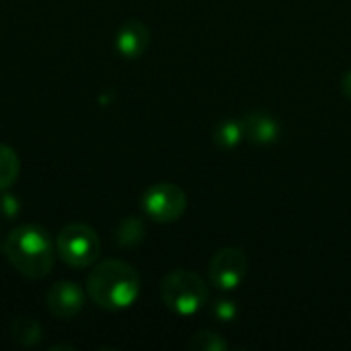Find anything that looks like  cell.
<instances>
[{"instance_id":"6da1fadb","label":"cell","mask_w":351,"mask_h":351,"mask_svg":"<svg viewBox=\"0 0 351 351\" xmlns=\"http://www.w3.org/2000/svg\"><path fill=\"white\" fill-rule=\"evenodd\" d=\"M88 298L105 311H121L136 302L140 294L138 271L119 259L99 263L86 280Z\"/></svg>"},{"instance_id":"7a4b0ae2","label":"cell","mask_w":351,"mask_h":351,"mask_svg":"<svg viewBox=\"0 0 351 351\" xmlns=\"http://www.w3.org/2000/svg\"><path fill=\"white\" fill-rule=\"evenodd\" d=\"M4 253L10 265L29 280H41L53 267V245L47 232L35 224H21L10 230Z\"/></svg>"},{"instance_id":"3957f363","label":"cell","mask_w":351,"mask_h":351,"mask_svg":"<svg viewBox=\"0 0 351 351\" xmlns=\"http://www.w3.org/2000/svg\"><path fill=\"white\" fill-rule=\"evenodd\" d=\"M160 296L169 311L181 317H189L206 304L208 286L195 271L175 269L165 276L160 284Z\"/></svg>"},{"instance_id":"277c9868","label":"cell","mask_w":351,"mask_h":351,"mask_svg":"<svg viewBox=\"0 0 351 351\" xmlns=\"http://www.w3.org/2000/svg\"><path fill=\"white\" fill-rule=\"evenodd\" d=\"M56 251L66 265L82 269V267H90L99 259L101 241L90 226L82 222H72L60 230L56 241Z\"/></svg>"},{"instance_id":"5b68a950","label":"cell","mask_w":351,"mask_h":351,"mask_svg":"<svg viewBox=\"0 0 351 351\" xmlns=\"http://www.w3.org/2000/svg\"><path fill=\"white\" fill-rule=\"evenodd\" d=\"M142 210L150 220L171 224L177 222L187 210V195L175 183H156L144 191Z\"/></svg>"},{"instance_id":"8992f818","label":"cell","mask_w":351,"mask_h":351,"mask_svg":"<svg viewBox=\"0 0 351 351\" xmlns=\"http://www.w3.org/2000/svg\"><path fill=\"white\" fill-rule=\"evenodd\" d=\"M247 269H249L247 255L237 247H224L212 257L208 274H210V282L216 288L234 290L247 278Z\"/></svg>"},{"instance_id":"52a82bcc","label":"cell","mask_w":351,"mask_h":351,"mask_svg":"<svg viewBox=\"0 0 351 351\" xmlns=\"http://www.w3.org/2000/svg\"><path fill=\"white\" fill-rule=\"evenodd\" d=\"M86 302L84 290L76 282H58L47 290L45 306L47 311L62 321H70L82 313Z\"/></svg>"},{"instance_id":"ba28073f","label":"cell","mask_w":351,"mask_h":351,"mask_svg":"<svg viewBox=\"0 0 351 351\" xmlns=\"http://www.w3.org/2000/svg\"><path fill=\"white\" fill-rule=\"evenodd\" d=\"M150 43V31L148 27L138 21V19H132L128 23H123V27L117 31V39H115V47L117 51L128 58V60H136L140 58L146 47Z\"/></svg>"},{"instance_id":"9c48e42d","label":"cell","mask_w":351,"mask_h":351,"mask_svg":"<svg viewBox=\"0 0 351 351\" xmlns=\"http://www.w3.org/2000/svg\"><path fill=\"white\" fill-rule=\"evenodd\" d=\"M243 125H245V138H249L255 144H271L280 136V123L263 111L249 113L243 119Z\"/></svg>"},{"instance_id":"30bf717a","label":"cell","mask_w":351,"mask_h":351,"mask_svg":"<svg viewBox=\"0 0 351 351\" xmlns=\"http://www.w3.org/2000/svg\"><path fill=\"white\" fill-rule=\"evenodd\" d=\"M10 337L21 348H35L41 341V325L31 317H19L10 325Z\"/></svg>"},{"instance_id":"8fae6325","label":"cell","mask_w":351,"mask_h":351,"mask_svg":"<svg viewBox=\"0 0 351 351\" xmlns=\"http://www.w3.org/2000/svg\"><path fill=\"white\" fill-rule=\"evenodd\" d=\"M19 171H21L19 154L10 146L0 144V191L8 189L19 179Z\"/></svg>"},{"instance_id":"7c38bea8","label":"cell","mask_w":351,"mask_h":351,"mask_svg":"<svg viewBox=\"0 0 351 351\" xmlns=\"http://www.w3.org/2000/svg\"><path fill=\"white\" fill-rule=\"evenodd\" d=\"M245 138V125L239 119H226L218 123L214 132V142L222 148H234L243 142Z\"/></svg>"},{"instance_id":"4fadbf2b","label":"cell","mask_w":351,"mask_h":351,"mask_svg":"<svg viewBox=\"0 0 351 351\" xmlns=\"http://www.w3.org/2000/svg\"><path fill=\"white\" fill-rule=\"evenodd\" d=\"M146 230H144V224L140 218L132 216V218H123L119 224H117V230H115V237H117V243L121 247H134L138 243H142Z\"/></svg>"},{"instance_id":"5bb4252c","label":"cell","mask_w":351,"mask_h":351,"mask_svg":"<svg viewBox=\"0 0 351 351\" xmlns=\"http://www.w3.org/2000/svg\"><path fill=\"white\" fill-rule=\"evenodd\" d=\"M189 350L195 351H226L228 343L214 331H202L189 339Z\"/></svg>"},{"instance_id":"9a60e30c","label":"cell","mask_w":351,"mask_h":351,"mask_svg":"<svg viewBox=\"0 0 351 351\" xmlns=\"http://www.w3.org/2000/svg\"><path fill=\"white\" fill-rule=\"evenodd\" d=\"M212 313L218 321L222 323H228L237 317V304L228 298H222V300H216L214 306H212Z\"/></svg>"},{"instance_id":"2e32d148","label":"cell","mask_w":351,"mask_h":351,"mask_svg":"<svg viewBox=\"0 0 351 351\" xmlns=\"http://www.w3.org/2000/svg\"><path fill=\"white\" fill-rule=\"evenodd\" d=\"M341 90H343V95L351 101V70L346 72V76H343V80H341Z\"/></svg>"},{"instance_id":"e0dca14e","label":"cell","mask_w":351,"mask_h":351,"mask_svg":"<svg viewBox=\"0 0 351 351\" xmlns=\"http://www.w3.org/2000/svg\"><path fill=\"white\" fill-rule=\"evenodd\" d=\"M51 350H74L72 346H53Z\"/></svg>"}]
</instances>
